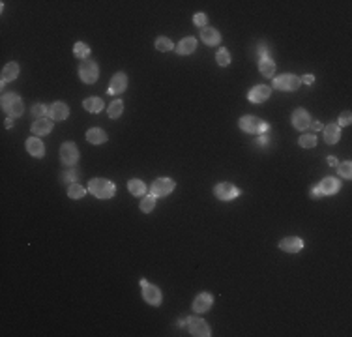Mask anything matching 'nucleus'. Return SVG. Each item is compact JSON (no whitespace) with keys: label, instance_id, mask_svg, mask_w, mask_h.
Returning a JSON list of instances; mask_svg holds the SVG:
<instances>
[{"label":"nucleus","instance_id":"2","mask_svg":"<svg viewBox=\"0 0 352 337\" xmlns=\"http://www.w3.org/2000/svg\"><path fill=\"white\" fill-rule=\"evenodd\" d=\"M238 126L242 131H245V133H264L270 129L264 120H260V118H257L253 114H245V116H242L238 122Z\"/></svg>","mask_w":352,"mask_h":337},{"label":"nucleus","instance_id":"41","mask_svg":"<svg viewBox=\"0 0 352 337\" xmlns=\"http://www.w3.org/2000/svg\"><path fill=\"white\" fill-rule=\"evenodd\" d=\"M311 127H313V129H315V131H319V129H322V124H321V122H317V120H315V122H313V124H309Z\"/></svg>","mask_w":352,"mask_h":337},{"label":"nucleus","instance_id":"31","mask_svg":"<svg viewBox=\"0 0 352 337\" xmlns=\"http://www.w3.org/2000/svg\"><path fill=\"white\" fill-rule=\"evenodd\" d=\"M298 144H300L302 148H315V146H317V137H315V135H302V137L298 139Z\"/></svg>","mask_w":352,"mask_h":337},{"label":"nucleus","instance_id":"43","mask_svg":"<svg viewBox=\"0 0 352 337\" xmlns=\"http://www.w3.org/2000/svg\"><path fill=\"white\" fill-rule=\"evenodd\" d=\"M259 142H260V144H266L268 139H266V137H259Z\"/></svg>","mask_w":352,"mask_h":337},{"label":"nucleus","instance_id":"8","mask_svg":"<svg viewBox=\"0 0 352 337\" xmlns=\"http://www.w3.org/2000/svg\"><path fill=\"white\" fill-rule=\"evenodd\" d=\"M214 195L217 197L219 200H232V199H236L240 195V189L236 185H232V184L221 182L214 187Z\"/></svg>","mask_w":352,"mask_h":337},{"label":"nucleus","instance_id":"34","mask_svg":"<svg viewBox=\"0 0 352 337\" xmlns=\"http://www.w3.org/2000/svg\"><path fill=\"white\" fill-rule=\"evenodd\" d=\"M45 114H49V107H45L43 103H36V105L32 107V116H34L36 120L45 118Z\"/></svg>","mask_w":352,"mask_h":337},{"label":"nucleus","instance_id":"27","mask_svg":"<svg viewBox=\"0 0 352 337\" xmlns=\"http://www.w3.org/2000/svg\"><path fill=\"white\" fill-rule=\"evenodd\" d=\"M83 107L88 112H99L103 109V99L101 98H86L83 101Z\"/></svg>","mask_w":352,"mask_h":337},{"label":"nucleus","instance_id":"44","mask_svg":"<svg viewBox=\"0 0 352 337\" xmlns=\"http://www.w3.org/2000/svg\"><path fill=\"white\" fill-rule=\"evenodd\" d=\"M14 126V122H12V118H8V120H6V127H12Z\"/></svg>","mask_w":352,"mask_h":337},{"label":"nucleus","instance_id":"42","mask_svg":"<svg viewBox=\"0 0 352 337\" xmlns=\"http://www.w3.org/2000/svg\"><path fill=\"white\" fill-rule=\"evenodd\" d=\"M328 163H330L332 167H337V165H339V161L336 159V157H328Z\"/></svg>","mask_w":352,"mask_h":337},{"label":"nucleus","instance_id":"29","mask_svg":"<svg viewBox=\"0 0 352 337\" xmlns=\"http://www.w3.org/2000/svg\"><path fill=\"white\" fill-rule=\"evenodd\" d=\"M86 193L85 187H81L79 184H70V187H68V197L73 199V200H77V199H83Z\"/></svg>","mask_w":352,"mask_h":337},{"label":"nucleus","instance_id":"9","mask_svg":"<svg viewBox=\"0 0 352 337\" xmlns=\"http://www.w3.org/2000/svg\"><path fill=\"white\" fill-rule=\"evenodd\" d=\"M172 189H174V182L170 178H157L150 187V195L155 197V199L157 197H167Z\"/></svg>","mask_w":352,"mask_h":337},{"label":"nucleus","instance_id":"37","mask_svg":"<svg viewBox=\"0 0 352 337\" xmlns=\"http://www.w3.org/2000/svg\"><path fill=\"white\" fill-rule=\"evenodd\" d=\"M351 122H352L351 111H345V112H341V114H339L337 124H341V126H351ZM341 126H339V127H341Z\"/></svg>","mask_w":352,"mask_h":337},{"label":"nucleus","instance_id":"28","mask_svg":"<svg viewBox=\"0 0 352 337\" xmlns=\"http://www.w3.org/2000/svg\"><path fill=\"white\" fill-rule=\"evenodd\" d=\"M109 118H118L122 112H124V103H122V99H114L113 103L109 105Z\"/></svg>","mask_w":352,"mask_h":337},{"label":"nucleus","instance_id":"39","mask_svg":"<svg viewBox=\"0 0 352 337\" xmlns=\"http://www.w3.org/2000/svg\"><path fill=\"white\" fill-rule=\"evenodd\" d=\"M62 180L66 184H75V172H73L71 168H68V170L62 174Z\"/></svg>","mask_w":352,"mask_h":337},{"label":"nucleus","instance_id":"40","mask_svg":"<svg viewBox=\"0 0 352 337\" xmlns=\"http://www.w3.org/2000/svg\"><path fill=\"white\" fill-rule=\"evenodd\" d=\"M300 81L304 84H313L315 83V77L313 75H304V77H300Z\"/></svg>","mask_w":352,"mask_h":337},{"label":"nucleus","instance_id":"13","mask_svg":"<svg viewBox=\"0 0 352 337\" xmlns=\"http://www.w3.org/2000/svg\"><path fill=\"white\" fill-rule=\"evenodd\" d=\"M70 116V109H68V105L64 103V101H55L51 107H49V118L51 120H66Z\"/></svg>","mask_w":352,"mask_h":337},{"label":"nucleus","instance_id":"15","mask_svg":"<svg viewBox=\"0 0 352 337\" xmlns=\"http://www.w3.org/2000/svg\"><path fill=\"white\" fill-rule=\"evenodd\" d=\"M127 86V77L126 73H122V71H118V73H114L113 79H111V84H109V94H122L124 90H126Z\"/></svg>","mask_w":352,"mask_h":337},{"label":"nucleus","instance_id":"24","mask_svg":"<svg viewBox=\"0 0 352 337\" xmlns=\"http://www.w3.org/2000/svg\"><path fill=\"white\" fill-rule=\"evenodd\" d=\"M86 140L92 142V144H103L107 140V133L103 129H99V127H90L86 131Z\"/></svg>","mask_w":352,"mask_h":337},{"label":"nucleus","instance_id":"17","mask_svg":"<svg viewBox=\"0 0 352 337\" xmlns=\"http://www.w3.org/2000/svg\"><path fill=\"white\" fill-rule=\"evenodd\" d=\"M212 304H214L212 294H208V292H200V294L195 298V302H193V311H195V313H206V311H210Z\"/></svg>","mask_w":352,"mask_h":337},{"label":"nucleus","instance_id":"19","mask_svg":"<svg viewBox=\"0 0 352 337\" xmlns=\"http://www.w3.org/2000/svg\"><path fill=\"white\" fill-rule=\"evenodd\" d=\"M200 40L206 43V45L215 47V45H219V43H221V34H219L215 28L206 27V28H202V32H200Z\"/></svg>","mask_w":352,"mask_h":337},{"label":"nucleus","instance_id":"35","mask_svg":"<svg viewBox=\"0 0 352 337\" xmlns=\"http://www.w3.org/2000/svg\"><path fill=\"white\" fill-rule=\"evenodd\" d=\"M215 60H217V64L223 66V68L229 66V64H230V55H229V51H227V49H219L217 55H215Z\"/></svg>","mask_w":352,"mask_h":337},{"label":"nucleus","instance_id":"30","mask_svg":"<svg viewBox=\"0 0 352 337\" xmlns=\"http://www.w3.org/2000/svg\"><path fill=\"white\" fill-rule=\"evenodd\" d=\"M73 53H75V56H77V58H83V60H86V56L90 55V47H88L86 43H83V42H77L75 45H73Z\"/></svg>","mask_w":352,"mask_h":337},{"label":"nucleus","instance_id":"16","mask_svg":"<svg viewBox=\"0 0 352 337\" xmlns=\"http://www.w3.org/2000/svg\"><path fill=\"white\" fill-rule=\"evenodd\" d=\"M302 247H304V240L298 236H287L279 242V249L287 253H298L302 251Z\"/></svg>","mask_w":352,"mask_h":337},{"label":"nucleus","instance_id":"1","mask_svg":"<svg viewBox=\"0 0 352 337\" xmlns=\"http://www.w3.org/2000/svg\"><path fill=\"white\" fill-rule=\"evenodd\" d=\"M88 191L96 199H111L116 193V185L105 178H92L88 184Z\"/></svg>","mask_w":352,"mask_h":337},{"label":"nucleus","instance_id":"26","mask_svg":"<svg viewBox=\"0 0 352 337\" xmlns=\"http://www.w3.org/2000/svg\"><path fill=\"white\" fill-rule=\"evenodd\" d=\"M127 189H129L131 195H137V197L146 195V184L141 182V180H137V178H133V180L127 182Z\"/></svg>","mask_w":352,"mask_h":337},{"label":"nucleus","instance_id":"20","mask_svg":"<svg viewBox=\"0 0 352 337\" xmlns=\"http://www.w3.org/2000/svg\"><path fill=\"white\" fill-rule=\"evenodd\" d=\"M197 49V40L195 38H191V36H187V38H182L180 42H178V45H176V53L178 55H191L193 51Z\"/></svg>","mask_w":352,"mask_h":337},{"label":"nucleus","instance_id":"32","mask_svg":"<svg viewBox=\"0 0 352 337\" xmlns=\"http://www.w3.org/2000/svg\"><path fill=\"white\" fill-rule=\"evenodd\" d=\"M154 206H155V197L146 195L141 200V210L144 212V214H150V212L154 210Z\"/></svg>","mask_w":352,"mask_h":337},{"label":"nucleus","instance_id":"6","mask_svg":"<svg viewBox=\"0 0 352 337\" xmlns=\"http://www.w3.org/2000/svg\"><path fill=\"white\" fill-rule=\"evenodd\" d=\"M300 84H302L300 77H296L292 73H283V75L274 79V88L283 90V92H294L300 88Z\"/></svg>","mask_w":352,"mask_h":337},{"label":"nucleus","instance_id":"11","mask_svg":"<svg viewBox=\"0 0 352 337\" xmlns=\"http://www.w3.org/2000/svg\"><path fill=\"white\" fill-rule=\"evenodd\" d=\"M142 298L146 300V304H150V306H161V300H163V294H161V291L154 287V285H150V283H146L144 287H142Z\"/></svg>","mask_w":352,"mask_h":337},{"label":"nucleus","instance_id":"5","mask_svg":"<svg viewBox=\"0 0 352 337\" xmlns=\"http://www.w3.org/2000/svg\"><path fill=\"white\" fill-rule=\"evenodd\" d=\"M79 77L86 84H94L99 77V68L94 60H83L79 66Z\"/></svg>","mask_w":352,"mask_h":337},{"label":"nucleus","instance_id":"23","mask_svg":"<svg viewBox=\"0 0 352 337\" xmlns=\"http://www.w3.org/2000/svg\"><path fill=\"white\" fill-rule=\"evenodd\" d=\"M27 150H29V154L34 155V157H43V155H45V146H43L42 140L36 139V137H32V139L27 140Z\"/></svg>","mask_w":352,"mask_h":337},{"label":"nucleus","instance_id":"21","mask_svg":"<svg viewBox=\"0 0 352 337\" xmlns=\"http://www.w3.org/2000/svg\"><path fill=\"white\" fill-rule=\"evenodd\" d=\"M339 139H341V127H339V124H328L324 127V140L328 144H336Z\"/></svg>","mask_w":352,"mask_h":337},{"label":"nucleus","instance_id":"33","mask_svg":"<svg viewBox=\"0 0 352 337\" xmlns=\"http://www.w3.org/2000/svg\"><path fill=\"white\" fill-rule=\"evenodd\" d=\"M155 49L161 51V53H165V51L174 49V45H172V42H170L169 38H157V40H155Z\"/></svg>","mask_w":352,"mask_h":337},{"label":"nucleus","instance_id":"18","mask_svg":"<svg viewBox=\"0 0 352 337\" xmlns=\"http://www.w3.org/2000/svg\"><path fill=\"white\" fill-rule=\"evenodd\" d=\"M51 129H53V120L51 118H40V120H34V124H32V133L36 137L49 135Z\"/></svg>","mask_w":352,"mask_h":337},{"label":"nucleus","instance_id":"10","mask_svg":"<svg viewBox=\"0 0 352 337\" xmlns=\"http://www.w3.org/2000/svg\"><path fill=\"white\" fill-rule=\"evenodd\" d=\"M187 326H189V334H191V336H195V337L212 336L210 326L204 322L202 319H199V317H191V319H187Z\"/></svg>","mask_w":352,"mask_h":337},{"label":"nucleus","instance_id":"14","mask_svg":"<svg viewBox=\"0 0 352 337\" xmlns=\"http://www.w3.org/2000/svg\"><path fill=\"white\" fill-rule=\"evenodd\" d=\"M309 124H311V116L306 109H296V111L292 112V126H294L296 129L304 131V129L309 127Z\"/></svg>","mask_w":352,"mask_h":337},{"label":"nucleus","instance_id":"25","mask_svg":"<svg viewBox=\"0 0 352 337\" xmlns=\"http://www.w3.org/2000/svg\"><path fill=\"white\" fill-rule=\"evenodd\" d=\"M259 71L264 75V77H274V73H275V64H274V60L272 58H260L259 60Z\"/></svg>","mask_w":352,"mask_h":337},{"label":"nucleus","instance_id":"22","mask_svg":"<svg viewBox=\"0 0 352 337\" xmlns=\"http://www.w3.org/2000/svg\"><path fill=\"white\" fill-rule=\"evenodd\" d=\"M17 75H19V64L17 62H10V64H6L4 66V70H2V84L4 83H10V81H15L17 79Z\"/></svg>","mask_w":352,"mask_h":337},{"label":"nucleus","instance_id":"12","mask_svg":"<svg viewBox=\"0 0 352 337\" xmlns=\"http://www.w3.org/2000/svg\"><path fill=\"white\" fill-rule=\"evenodd\" d=\"M270 96H272V88H270V86H266V84H257V86H253V88L249 90L247 99H249L251 103H264Z\"/></svg>","mask_w":352,"mask_h":337},{"label":"nucleus","instance_id":"38","mask_svg":"<svg viewBox=\"0 0 352 337\" xmlns=\"http://www.w3.org/2000/svg\"><path fill=\"white\" fill-rule=\"evenodd\" d=\"M193 23H195L197 27H200V28H206L208 17H206V14H195V17H193Z\"/></svg>","mask_w":352,"mask_h":337},{"label":"nucleus","instance_id":"3","mask_svg":"<svg viewBox=\"0 0 352 337\" xmlns=\"http://www.w3.org/2000/svg\"><path fill=\"white\" fill-rule=\"evenodd\" d=\"M339 187H341V184H339L337 178L326 176V178L321 180V184H317V187L311 191V197H313V199H319V197H324V195H336L339 191Z\"/></svg>","mask_w":352,"mask_h":337},{"label":"nucleus","instance_id":"4","mask_svg":"<svg viewBox=\"0 0 352 337\" xmlns=\"http://www.w3.org/2000/svg\"><path fill=\"white\" fill-rule=\"evenodd\" d=\"M2 109L8 112L10 116H21L23 112H25V105H23V101L21 98L17 96V94H4L2 96Z\"/></svg>","mask_w":352,"mask_h":337},{"label":"nucleus","instance_id":"7","mask_svg":"<svg viewBox=\"0 0 352 337\" xmlns=\"http://www.w3.org/2000/svg\"><path fill=\"white\" fill-rule=\"evenodd\" d=\"M60 161L66 165V167H73L77 161H79V148L75 142H64L60 146Z\"/></svg>","mask_w":352,"mask_h":337},{"label":"nucleus","instance_id":"36","mask_svg":"<svg viewBox=\"0 0 352 337\" xmlns=\"http://www.w3.org/2000/svg\"><path fill=\"white\" fill-rule=\"evenodd\" d=\"M352 163L351 161H343V163H339L337 165V170H339V174H341V176H343V178H347V180H349V178H351L352 176Z\"/></svg>","mask_w":352,"mask_h":337}]
</instances>
